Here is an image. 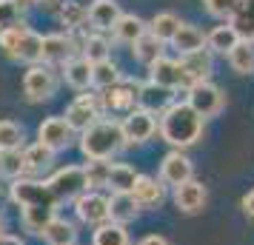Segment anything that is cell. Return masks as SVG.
Listing matches in <instances>:
<instances>
[{
	"label": "cell",
	"instance_id": "18",
	"mask_svg": "<svg viewBox=\"0 0 254 245\" xmlns=\"http://www.w3.org/2000/svg\"><path fill=\"white\" fill-rule=\"evenodd\" d=\"M206 197H208L206 186L197 183V180H189V183H183L180 188H174V202H177V208L183 211V214H197V211H203Z\"/></svg>",
	"mask_w": 254,
	"mask_h": 245
},
{
	"label": "cell",
	"instance_id": "17",
	"mask_svg": "<svg viewBox=\"0 0 254 245\" xmlns=\"http://www.w3.org/2000/svg\"><path fill=\"white\" fill-rule=\"evenodd\" d=\"M120 17H123V12H120L117 0H94L92 6H89V26H92L94 32H100V35L112 32Z\"/></svg>",
	"mask_w": 254,
	"mask_h": 245
},
{
	"label": "cell",
	"instance_id": "7",
	"mask_svg": "<svg viewBox=\"0 0 254 245\" xmlns=\"http://www.w3.org/2000/svg\"><path fill=\"white\" fill-rule=\"evenodd\" d=\"M137 92H140V83L123 77L117 86L100 92L97 97H100L103 111H109V114H131L137 108Z\"/></svg>",
	"mask_w": 254,
	"mask_h": 245
},
{
	"label": "cell",
	"instance_id": "13",
	"mask_svg": "<svg viewBox=\"0 0 254 245\" xmlns=\"http://www.w3.org/2000/svg\"><path fill=\"white\" fill-rule=\"evenodd\" d=\"M149 80L157 83V86H166V89H172V92L189 89V80H186V74H183L180 60H172V57H166V54L149 66Z\"/></svg>",
	"mask_w": 254,
	"mask_h": 245
},
{
	"label": "cell",
	"instance_id": "6",
	"mask_svg": "<svg viewBox=\"0 0 254 245\" xmlns=\"http://www.w3.org/2000/svg\"><path fill=\"white\" fill-rule=\"evenodd\" d=\"M66 123H69L74 131H86L92 129L97 120H103V105H100V97L97 94H77L74 100L66 108Z\"/></svg>",
	"mask_w": 254,
	"mask_h": 245
},
{
	"label": "cell",
	"instance_id": "33",
	"mask_svg": "<svg viewBox=\"0 0 254 245\" xmlns=\"http://www.w3.org/2000/svg\"><path fill=\"white\" fill-rule=\"evenodd\" d=\"M74 237H77L74 225L69 220H60V217H55L49 222V228L43 231V240L49 245H74Z\"/></svg>",
	"mask_w": 254,
	"mask_h": 245
},
{
	"label": "cell",
	"instance_id": "27",
	"mask_svg": "<svg viewBox=\"0 0 254 245\" xmlns=\"http://www.w3.org/2000/svg\"><path fill=\"white\" fill-rule=\"evenodd\" d=\"M180 26H183V20L174 12H160L149 20V32L157 37V40H163V43H172L174 35L180 32Z\"/></svg>",
	"mask_w": 254,
	"mask_h": 245
},
{
	"label": "cell",
	"instance_id": "3",
	"mask_svg": "<svg viewBox=\"0 0 254 245\" xmlns=\"http://www.w3.org/2000/svg\"><path fill=\"white\" fill-rule=\"evenodd\" d=\"M9 197L12 202H17L20 208H52L58 211L60 197L49 188V183H40V180H14L12 188H9Z\"/></svg>",
	"mask_w": 254,
	"mask_h": 245
},
{
	"label": "cell",
	"instance_id": "10",
	"mask_svg": "<svg viewBox=\"0 0 254 245\" xmlns=\"http://www.w3.org/2000/svg\"><path fill=\"white\" fill-rule=\"evenodd\" d=\"M77 54H80V46L74 35H63V32L43 35V63L46 66H66Z\"/></svg>",
	"mask_w": 254,
	"mask_h": 245
},
{
	"label": "cell",
	"instance_id": "44",
	"mask_svg": "<svg viewBox=\"0 0 254 245\" xmlns=\"http://www.w3.org/2000/svg\"><path fill=\"white\" fill-rule=\"evenodd\" d=\"M137 245H169V240L160 237V234H149V237H143Z\"/></svg>",
	"mask_w": 254,
	"mask_h": 245
},
{
	"label": "cell",
	"instance_id": "20",
	"mask_svg": "<svg viewBox=\"0 0 254 245\" xmlns=\"http://www.w3.org/2000/svg\"><path fill=\"white\" fill-rule=\"evenodd\" d=\"M77 40V46H80V54L89 63H103L109 60L112 54V43H109V37L100 35V32H86L83 37H74Z\"/></svg>",
	"mask_w": 254,
	"mask_h": 245
},
{
	"label": "cell",
	"instance_id": "24",
	"mask_svg": "<svg viewBox=\"0 0 254 245\" xmlns=\"http://www.w3.org/2000/svg\"><path fill=\"white\" fill-rule=\"evenodd\" d=\"M146 32H149V23H146L143 17H137V14H123V17L117 20V26L112 29L115 40L117 43H126V46H134Z\"/></svg>",
	"mask_w": 254,
	"mask_h": 245
},
{
	"label": "cell",
	"instance_id": "48",
	"mask_svg": "<svg viewBox=\"0 0 254 245\" xmlns=\"http://www.w3.org/2000/svg\"><path fill=\"white\" fill-rule=\"evenodd\" d=\"M29 3H49V0H29Z\"/></svg>",
	"mask_w": 254,
	"mask_h": 245
},
{
	"label": "cell",
	"instance_id": "38",
	"mask_svg": "<svg viewBox=\"0 0 254 245\" xmlns=\"http://www.w3.org/2000/svg\"><path fill=\"white\" fill-rule=\"evenodd\" d=\"M23 146V126L14 120H0V151H20Z\"/></svg>",
	"mask_w": 254,
	"mask_h": 245
},
{
	"label": "cell",
	"instance_id": "16",
	"mask_svg": "<svg viewBox=\"0 0 254 245\" xmlns=\"http://www.w3.org/2000/svg\"><path fill=\"white\" fill-rule=\"evenodd\" d=\"M180 66H183V74H186V80H189V86L203 83L211 74L214 51L206 46V49H197V51H189V54H180Z\"/></svg>",
	"mask_w": 254,
	"mask_h": 245
},
{
	"label": "cell",
	"instance_id": "42",
	"mask_svg": "<svg viewBox=\"0 0 254 245\" xmlns=\"http://www.w3.org/2000/svg\"><path fill=\"white\" fill-rule=\"evenodd\" d=\"M17 23H23V3L20 0H0V32Z\"/></svg>",
	"mask_w": 254,
	"mask_h": 245
},
{
	"label": "cell",
	"instance_id": "2",
	"mask_svg": "<svg viewBox=\"0 0 254 245\" xmlns=\"http://www.w3.org/2000/svg\"><path fill=\"white\" fill-rule=\"evenodd\" d=\"M128 143L123 134L120 120H97L92 129L80 134V151L86 160H112L117 151H123Z\"/></svg>",
	"mask_w": 254,
	"mask_h": 245
},
{
	"label": "cell",
	"instance_id": "46",
	"mask_svg": "<svg viewBox=\"0 0 254 245\" xmlns=\"http://www.w3.org/2000/svg\"><path fill=\"white\" fill-rule=\"evenodd\" d=\"M0 245H26V243L20 240V237H12V234H3V237H0Z\"/></svg>",
	"mask_w": 254,
	"mask_h": 245
},
{
	"label": "cell",
	"instance_id": "39",
	"mask_svg": "<svg viewBox=\"0 0 254 245\" xmlns=\"http://www.w3.org/2000/svg\"><path fill=\"white\" fill-rule=\"evenodd\" d=\"M26 171V160H23V151H0V177L6 180H20Z\"/></svg>",
	"mask_w": 254,
	"mask_h": 245
},
{
	"label": "cell",
	"instance_id": "32",
	"mask_svg": "<svg viewBox=\"0 0 254 245\" xmlns=\"http://www.w3.org/2000/svg\"><path fill=\"white\" fill-rule=\"evenodd\" d=\"M229 66L237 74H254V40H240L229 54Z\"/></svg>",
	"mask_w": 254,
	"mask_h": 245
},
{
	"label": "cell",
	"instance_id": "12",
	"mask_svg": "<svg viewBox=\"0 0 254 245\" xmlns=\"http://www.w3.org/2000/svg\"><path fill=\"white\" fill-rule=\"evenodd\" d=\"M123 134H126V143L128 146H140V143H146L154 137V131H157V117L149 114V111H140V108H134L131 114H126L123 120Z\"/></svg>",
	"mask_w": 254,
	"mask_h": 245
},
{
	"label": "cell",
	"instance_id": "31",
	"mask_svg": "<svg viewBox=\"0 0 254 245\" xmlns=\"http://www.w3.org/2000/svg\"><path fill=\"white\" fill-rule=\"evenodd\" d=\"M120 80H123V74H120V69H117V63L112 57L103 60V63H94V74H92V86L94 89L106 92V89L117 86Z\"/></svg>",
	"mask_w": 254,
	"mask_h": 245
},
{
	"label": "cell",
	"instance_id": "9",
	"mask_svg": "<svg viewBox=\"0 0 254 245\" xmlns=\"http://www.w3.org/2000/svg\"><path fill=\"white\" fill-rule=\"evenodd\" d=\"M74 211H77L80 222L94 225V228H100V225H106V222L112 220L109 197L97 194V191H86V194H80V197L74 199Z\"/></svg>",
	"mask_w": 254,
	"mask_h": 245
},
{
	"label": "cell",
	"instance_id": "14",
	"mask_svg": "<svg viewBox=\"0 0 254 245\" xmlns=\"http://www.w3.org/2000/svg\"><path fill=\"white\" fill-rule=\"evenodd\" d=\"M160 180L166 183V186L180 188L183 183L194 180V165H191V160H189L183 151L166 154V157H163V163H160Z\"/></svg>",
	"mask_w": 254,
	"mask_h": 245
},
{
	"label": "cell",
	"instance_id": "4",
	"mask_svg": "<svg viewBox=\"0 0 254 245\" xmlns=\"http://www.w3.org/2000/svg\"><path fill=\"white\" fill-rule=\"evenodd\" d=\"M58 92V74L52 66L46 63H37V66H29V71L23 74V94L29 103H43V100H52Z\"/></svg>",
	"mask_w": 254,
	"mask_h": 245
},
{
	"label": "cell",
	"instance_id": "47",
	"mask_svg": "<svg viewBox=\"0 0 254 245\" xmlns=\"http://www.w3.org/2000/svg\"><path fill=\"white\" fill-rule=\"evenodd\" d=\"M3 231H6V225H3V217H0V237H3Z\"/></svg>",
	"mask_w": 254,
	"mask_h": 245
},
{
	"label": "cell",
	"instance_id": "43",
	"mask_svg": "<svg viewBox=\"0 0 254 245\" xmlns=\"http://www.w3.org/2000/svg\"><path fill=\"white\" fill-rule=\"evenodd\" d=\"M26 29H29L26 23H17V26H9V29L0 32V49H3L6 57H14V49H17V43H20V37H23Z\"/></svg>",
	"mask_w": 254,
	"mask_h": 245
},
{
	"label": "cell",
	"instance_id": "30",
	"mask_svg": "<svg viewBox=\"0 0 254 245\" xmlns=\"http://www.w3.org/2000/svg\"><path fill=\"white\" fill-rule=\"evenodd\" d=\"M109 205H112V222H120V225L131 222L134 217H137V211H140L134 194H112Z\"/></svg>",
	"mask_w": 254,
	"mask_h": 245
},
{
	"label": "cell",
	"instance_id": "1",
	"mask_svg": "<svg viewBox=\"0 0 254 245\" xmlns=\"http://www.w3.org/2000/svg\"><path fill=\"white\" fill-rule=\"evenodd\" d=\"M157 131H160V137L169 146H174L180 151V148H189V146H194L200 140V134H203V117L189 105V100H177V103H172L160 114Z\"/></svg>",
	"mask_w": 254,
	"mask_h": 245
},
{
	"label": "cell",
	"instance_id": "26",
	"mask_svg": "<svg viewBox=\"0 0 254 245\" xmlns=\"http://www.w3.org/2000/svg\"><path fill=\"white\" fill-rule=\"evenodd\" d=\"M137 171L126 163H112V171H109V186L112 194H131L134 186H137Z\"/></svg>",
	"mask_w": 254,
	"mask_h": 245
},
{
	"label": "cell",
	"instance_id": "11",
	"mask_svg": "<svg viewBox=\"0 0 254 245\" xmlns=\"http://www.w3.org/2000/svg\"><path fill=\"white\" fill-rule=\"evenodd\" d=\"M71 140H74V129L66 123V117H46V120L37 126V143L49 146L52 151L69 148Z\"/></svg>",
	"mask_w": 254,
	"mask_h": 245
},
{
	"label": "cell",
	"instance_id": "15",
	"mask_svg": "<svg viewBox=\"0 0 254 245\" xmlns=\"http://www.w3.org/2000/svg\"><path fill=\"white\" fill-rule=\"evenodd\" d=\"M174 103V92L166 89V86H157V83H140L137 92V108L140 111H149V114L160 117L169 105Z\"/></svg>",
	"mask_w": 254,
	"mask_h": 245
},
{
	"label": "cell",
	"instance_id": "34",
	"mask_svg": "<svg viewBox=\"0 0 254 245\" xmlns=\"http://www.w3.org/2000/svg\"><path fill=\"white\" fill-rule=\"evenodd\" d=\"M23 160H26V171H46L49 165L55 163V151L43 143H35V146L23 148Z\"/></svg>",
	"mask_w": 254,
	"mask_h": 245
},
{
	"label": "cell",
	"instance_id": "22",
	"mask_svg": "<svg viewBox=\"0 0 254 245\" xmlns=\"http://www.w3.org/2000/svg\"><path fill=\"white\" fill-rule=\"evenodd\" d=\"M92 74H94V63H89L83 54L71 57L69 63L63 66V80L69 83L71 89H77V92H83V89L92 86Z\"/></svg>",
	"mask_w": 254,
	"mask_h": 245
},
{
	"label": "cell",
	"instance_id": "21",
	"mask_svg": "<svg viewBox=\"0 0 254 245\" xmlns=\"http://www.w3.org/2000/svg\"><path fill=\"white\" fill-rule=\"evenodd\" d=\"M243 37L237 35V29L231 23H223V26H214L211 32L206 35V46L214 51V54H226L229 57L231 51L237 49V43H240Z\"/></svg>",
	"mask_w": 254,
	"mask_h": 245
},
{
	"label": "cell",
	"instance_id": "28",
	"mask_svg": "<svg viewBox=\"0 0 254 245\" xmlns=\"http://www.w3.org/2000/svg\"><path fill=\"white\" fill-rule=\"evenodd\" d=\"M172 46L180 51V54H189V51H197V49H206V35L191 23H183L180 26V32L174 35Z\"/></svg>",
	"mask_w": 254,
	"mask_h": 245
},
{
	"label": "cell",
	"instance_id": "35",
	"mask_svg": "<svg viewBox=\"0 0 254 245\" xmlns=\"http://www.w3.org/2000/svg\"><path fill=\"white\" fill-rule=\"evenodd\" d=\"M231 26L237 29L243 40H254V0H240L237 14L231 17Z\"/></svg>",
	"mask_w": 254,
	"mask_h": 245
},
{
	"label": "cell",
	"instance_id": "19",
	"mask_svg": "<svg viewBox=\"0 0 254 245\" xmlns=\"http://www.w3.org/2000/svg\"><path fill=\"white\" fill-rule=\"evenodd\" d=\"M134 199H137L140 208H157L166 197V188H163V180H154V177L140 174L137 177V186H134Z\"/></svg>",
	"mask_w": 254,
	"mask_h": 245
},
{
	"label": "cell",
	"instance_id": "29",
	"mask_svg": "<svg viewBox=\"0 0 254 245\" xmlns=\"http://www.w3.org/2000/svg\"><path fill=\"white\" fill-rule=\"evenodd\" d=\"M163 46H166L163 40H157L151 32H146V35H143L137 43L131 46V51H134V60H137V63H143V66H151L154 60L163 57Z\"/></svg>",
	"mask_w": 254,
	"mask_h": 245
},
{
	"label": "cell",
	"instance_id": "23",
	"mask_svg": "<svg viewBox=\"0 0 254 245\" xmlns=\"http://www.w3.org/2000/svg\"><path fill=\"white\" fill-rule=\"evenodd\" d=\"M12 60H20V63H29V66L43 63V35H37L35 29H26Z\"/></svg>",
	"mask_w": 254,
	"mask_h": 245
},
{
	"label": "cell",
	"instance_id": "25",
	"mask_svg": "<svg viewBox=\"0 0 254 245\" xmlns=\"http://www.w3.org/2000/svg\"><path fill=\"white\" fill-rule=\"evenodd\" d=\"M58 20L60 26H66V32H80L89 23V9L80 0H63L58 9Z\"/></svg>",
	"mask_w": 254,
	"mask_h": 245
},
{
	"label": "cell",
	"instance_id": "36",
	"mask_svg": "<svg viewBox=\"0 0 254 245\" xmlns=\"http://www.w3.org/2000/svg\"><path fill=\"white\" fill-rule=\"evenodd\" d=\"M23 228L35 237H43V231L49 228V222L55 220V211L52 208H23Z\"/></svg>",
	"mask_w": 254,
	"mask_h": 245
},
{
	"label": "cell",
	"instance_id": "8",
	"mask_svg": "<svg viewBox=\"0 0 254 245\" xmlns=\"http://www.w3.org/2000/svg\"><path fill=\"white\" fill-rule=\"evenodd\" d=\"M46 183H49V188H52L60 199H77L80 194L89 191V183H86V171H83V165H66V168L55 171Z\"/></svg>",
	"mask_w": 254,
	"mask_h": 245
},
{
	"label": "cell",
	"instance_id": "5",
	"mask_svg": "<svg viewBox=\"0 0 254 245\" xmlns=\"http://www.w3.org/2000/svg\"><path fill=\"white\" fill-rule=\"evenodd\" d=\"M186 100L189 105L194 108L197 114L203 117H214L223 111V105H226V94L220 86H214L211 80H203V83H194V86H189L186 89Z\"/></svg>",
	"mask_w": 254,
	"mask_h": 245
},
{
	"label": "cell",
	"instance_id": "40",
	"mask_svg": "<svg viewBox=\"0 0 254 245\" xmlns=\"http://www.w3.org/2000/svg\"><path fill=\"white\" fill-rule=\"evenodd\" d=\"M83 171H86V183H89V188H103V186H109L112 163H109V160H89V163L83 165Z\"/></svg>",
	"mask_w": 254,
	"mask_h": 245
},
{
	"label": "cell",
	"instance_id": "45",
	"mask_svg": "<svg viewBox=\"0 0 254 245\" xmlns=\"http://www.w3.org/2000/svg\"><path fill=\"white\" fill-rule=\"evenodd\" d=\"M243 211H246V214L254 220V188L246 194V197H243Z\"/></svg>",
	"mask_w": 254,
	"mask_h": 245
},
{
	"label": "cell",
	"instance_id": "41",
	"mask_svg": "<svg viewBox=\"0 0 254 245\" xmlns=\"http://www.w3.org/2000/svg\"><path fill=\"white\" fill-rule=\"evenodd\" d=\"M203 6H206V12L211 17H217L223 23H231V17L237 14L240 0H203Z\"/></svg>",
	"mask_w": 254,
	"mask_h": 245
},
{
	"label": "cell",
	"instance_id": "37",
	"mask_svg": "<svg viewBox=\"0 0 254 245\" xmlns=\"http://www.w3.org/2000/svg\"><path fill=\"white\" fill-rule=\"evenodd\" d=\"M92 245H128L126 225H120V222H106V225H100L92 237Z\"/></svg>",
	"mask_w": 254,
	"mask_h": 245
}]
</instances>
